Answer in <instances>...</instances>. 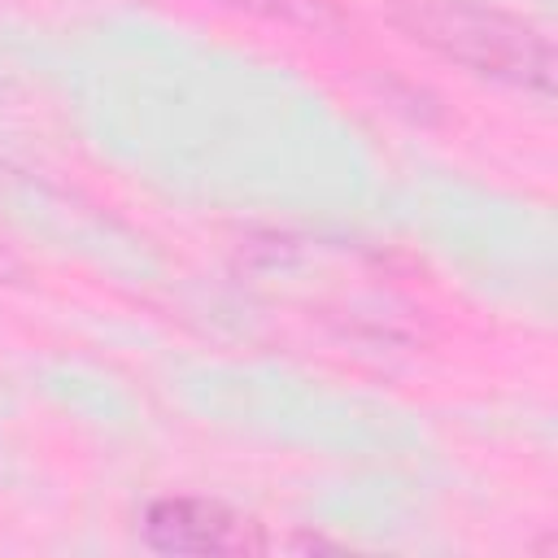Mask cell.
Returning a JSON list of instances; mask_svg holds the SVG:
<instances>
[{
  "mask_svg": "<svg viewBox=\"0 0 558 558\" xmlns=\"http://www.w3.org/2000/svg\"><path fill=\"white\" fill-rule=\"evenodd\" d=\"M214 4H227L235 13L266 17V22H283V26H305V31L340 26V17H336V9L327 0H214Z\"/></svg>",
  "mask_w": 558,
  "mask_h": 558,
  "instance_id": "obj_3",
  "label": "cell"
},
{
  "mask_svg": "<svg viewBox=\"0 0 558 558\" xmlns=\"http://www.w3.org/2000/svg\"><path fill=\"white\" fill-rule=\"evenodd\" d=\"M17 275V262H13V253L4 248V240H0V279H13Z\"/></svg>",
  "mask_w": 558,
  "mask_h": 558,
  "instance_id": "obj_4",
  "label": "cell"
},
{
  "mask_svg": "<svg viewBox=\"0 0 558 558\" xmlns=\"http://www.w3.org/2000/svg\"><path fill=\"white\" fill-rule=\"evenodd\" d=\"M392 22L423 48L440 52L445 61L514 87V92H554V48L549 39L493 4L475 0H401L392 4Z\"/></svg>",
  "mask_w": 558,
  "mask_h": 558,
  "instance_id": "obj_1",
  "label": "cell"
},
{
  "mask_svg": "<svg viewBox=\"0 0 558 558\" xmlns=\"http://www.w3.org/2000/svg\"><path fill=\"white\" fill-rule=\"evenodd\" d=\"M144 541L157 554H262L266 536L262 527L222 506V501H205V497H157L144 510Z\"/></svg>",
  "mask_w": 558,
  "mask_h": 558,
  "instance_id": "obj_2",
  "label": "cell"
}]
</instances>
